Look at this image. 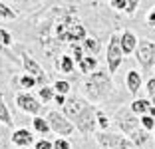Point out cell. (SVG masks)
I'll use <instances>...</instances> for the list:
<instances>
[{"mask_svg":"<svg viewBox=\"0 0 155 149\" xmlns=\"http://www.w3.org/2000/svg\"><path fill=\"white\" fill-rule=\"evenodd\" d=\"M46 119H48L50 129L60 137H70V135H74V131H76V125H74L62 111H48L46 113Z\"/></svg>","mask_w":155,"mask_h":149,"instance_id":"4","label":"cell"},{"mask_svg":"<svg viewBox=\"0 0 155 149\" xmlns=\"http://www.w3.org/2000/svg\"><path fill=\"white\" fill-rule=\"evenodd\" d=\"M96 141L100 145V149H131L133 141L125 135L119 133H110V131H97Z\"/></svg>","mask_w":155,"mask_h":149,"instance_id":"3","label":"cell"},{"mask_svg":"<svg viewBox=\"0 0 155 149\" xmlns=\"http://www.w3.org/2000/svg\"><path fill=\"white\" fill-rule=\"evenodd\" d=\"M110 4L115 10H127V0H110Z\"/></svg>","mask_w":155,"mask_h":149,"instance_id":"29","label":"cell"},{"mask_svg":"<svg viewBox=\"0 0 155 149\" xmlns=\"http://www.w3.org/2000/svg\"><path fill=\"white\" fill-rule=\"evenodd\" d=\"M0 123H4L6 127H12L14 125V119H12V113H10L8 105L4 101V95L0 94Z\"/></svg>","mask_w":155,"mask_h":149,"instance_id":"15","label":"cell"},{"mask_svg":"<svg viewBox=\"0 0 155 149\" xmlns=\"http://www.w3.org/2000/svg\"><path fill=\"white\" fill-rule=\"evenodd\" d=\"M123 50H121V38L119 36H111L110 38V44H107V70H110V74H115L117 72V68L121 66V60H123Z\"/></svg>","mask_w":155,"mask_h":149,"instance_id":"5","label":"cell"},{"mask_svg":"<svg viewBox=\"0 0 155 149\" xmlns=\"http://www.w3.org/2000/svg\"><path fill=\"white\" fill-rule=\"evenodd\" d=\"M139 121H141V127H143V129H147V131H153L155 129V119L151 118L149 113L141 115V118H139Z\"/></svg>","mask_w":155,"mask_h":149,"instance_id":"25","label":"cell"},{"mask_svg":"<svg viewBox=\"0 0 155 149\" xmlns=\"http://www.w3.org/2000/svg\"><path fill=\"white\" fill-rule=\"evenodd\" d=\"M147 94H149L151 99L155 98V78H151V80L147 81Z\"/></svg>","mask_w":155,"mask_h":149,"instance_id":"30","label":"cell"},{"mask_svg":"<svg viewBox=\"0 0 155 149\" xmlns=\"http://www.w3.org/2000/svg\"><path fill=\"white\" fill-rule=\"evenodd\" d=\"M66 99H68V98H66V95H62V94H56V95H54V101H56L58 105H64Z\"/></svg>","mask_w":155,"mask_h":149,"instance_id":"32","label":"cell"},{"mask_svg":"<svg viewBox=\"0 0 155 149\" xmlns=\"http://www.w3.org/2000/svg\"><path fill=\"white\" fill-rule=\"evenodd\" d=\"M0 44L6 46V48L12 46V34L8 30H4V28H0Z\"/></svg>","mask_w":155,"mask_h":149,"instance_id":"26","label":"cell"},{"mask_svg":"<svg viewBox=\"0 0 155 149\" xmlns=\"http://www.w3.org/2000/svg\"><path fill=\"white\" fill-rule=\"evenodd\" d=\"M0 52H4L6 56H10V58H12V54L8 52V48H6V46H2V44H0Z\"/></svg>","mask_w":155,"mask_h":149,"instance_id":"34","label":"cell"},{"mask_svg":"<svg viewBox=\"0 0 155 149\" xmlns=\"http://www.w3.org/2000/svg\"><path fill=\"white\" fill-rule=\"evenodd\" d=\"M70 84L66 80H56L54 81V90H56V94H62V95H68L70 94Z\"/></svg>","mask_w":155,"mask_h":149,"instance_id":"23","label":"cell"},{"mask_svg":"<svg viewBox=\"0 0 155 149\" xmlns=\"http://www.w3.org/2000/svg\"><path fill=\"white\" fill-rule=\"evenodd\" d=\"M119 38H121V50H123V54H125V56L137 50V38H135V34H133V32L125 30Z\"/></svg>","mask_w":155,"mask_h":149,"instance_id":"11","label":"cell"},{"mask_svg":"<svg viewBox=\"0 0 155 149\" xmlns=\"http://www.w3.org/2000/svg\"><path fill=\"white\" fill-rule=\"evenodd\" d=\"M62 109H64L62 113L76 125V129L82 135L96 133V129H97V108H94L87 99L78 98V95L68 98L66 104L62 105Z\"/></svg>","mask_w":155,"mask_h":149,"instance_id":"1","label":"cell"},{"mask_svg":"<svg viewBox=\"0 0 155 149\" xmlns=\"http://www.w3.org/2000/svg\"><path fill=\"white\" fill-rule=\"evenodd\" d=\"M20 149H32V147H20Z\"/></svg>","mask_w":155,"mask_h":149,"instance_id":"36","label":"cell"},{"mask_svg":"<svg viewBox=\"0 0 155 149\" xmlns=\"http://www.w3.org/2000/svg\"><path fill=\"white\" fill-rule=\"evenodd\" d=\"M12 143L16 145V147H30V145L34 143V135H32V131L30 129H26V127H20V129H14V133H12Z\"/></svg>","mask_w":155,"mask_h":149,"instance_id":"10","label":"cell"},{"mask_svg":"<svg viewBox=\"0 0 155 149\" xmlns=\"http://www.w3.org/2000/svg\"><path fill=\"white\" fill-rule=\"evenodd\" d=\"M147 24H149V26H155V8L147 14Z\"/></svg>","mask_w":155,"mask_h":149,"instance_id":"33","label":"cell"},{"mask_svg":"<svg viewBox=\"0 0 155 149\" xmlns=\"http://www.w3.org/2000/svg\"><path fill=\"white\" fill-rule=\"evenodd\" d=\"M125 84H127L129 94L135 95L137 91H139V88H141V76H139V72L129 70V72H127V78H125Z\"/></svg>","mask_w":155,"mask_h":149,"instance_id":"13","label":"cell"},{"mask_svg":"<svg viewBox=\"0 0 155 149\" xmlns=\"http://www.w3.org/2000/svg\"><path fill=\"white\" fill-rule=\"evenodd\" d=\"M34 149H54V143L42 137V139H38V141H36V145H34Z\"/></svg>","mask_w":155,"mask_h":149,"instance_id":"28","label":"cell"},{"mask_svg":"<svg viewBox=\"0 0 155 149\" xmlns=\"http://www.w3.org/2000/svg\"><path fill=\"white\" fill-rule=\"evenodd\" d=\"M147 113H149L151 118H153V119H155V105H151V108H149V111H147Z\"/></svg>","mask_w":155,"mask_h":149,"instance_id":"35","label":"cell"},{"mask_svg":"<svg viewBox=\"0 0 155 149\" xmlns=\"http://www.w3.org/2000/svg\"><path fill=\"white\" fill-rule=\"evenodd\" d=\"M0 18H4V20H16V12H14L12 8H8L4 2H0Z\"/></svg>","mask_w":155,"mask_h":149,"instance_id":"24","label":"cell"},{"mask_svg":"<svg viewBox=\"0 0 155 149\" xmlns=\"http://www.w3.org/2000/svg\"><path fill=\"white\" fill-rule=\"evenodd\" d=\"M36 86H38L36 78H32L30 74L20 76V88H22V90H30V88H36Z\"/></svg>","mask_w":155,"mask_h":149,"instance_id":"21","label":"cell"},{"mask_svg":"<svg viewBox=\"0 0 155 149\" xmlns=\"http://www.w3.org/2000/svg\"><path fill=\"white\" fill-rule=\"evenodd\" d=\"M32 127L40 133V135H48L50 133V125H48V119L46 118H42V115H34V119H32Z\"/></svg>","mask_w":155,"mask_h":149,"instance_id":"18","label":"cell"},{"mask_svg":"<svg viewBox=\"0 0 155 149\" xmlns=\"http://www.w3.org/2000/svg\"><path fill=\"white\" fill-rule=\"evenodd\" d=\"M117 125H119V129H121L125 135H131L135 129H139L141 121H139V118H137L131 109H129V111L121 109V111L117 113Z\"/></svg>","mask_w":155,"mask_h":149,"instance_id":"9","label":"cell"},{"mask_svg":"<svg viewBox=\"0 0 155 149\" xmlns=\"http://www.w3.org/2000/svg\"><path fill=\"white\" fill-rule=\"evenodd\" d=\"M54 95H56V90L52 86H42L40 90H38V98H40V101H44V104L52 101Z\"/></svg>","mask_w":155,"mask_h":149,"instance_id":"19","label":"cell"},{"mask_svg":"<svg viewBox=\"0 0 155 149\" xmlns=\"http://www.w3.org/2000/svg\"><path fill=\"white\" fill-rule=\"evenodd\" d=\"M153 131H155V129H153Z\"/></svg>","mask_w":155,"mask_h":149,"instance_id":"37","label":"cell"},{"mask_svg":"<svg viewBox=\"0 0 155 149\" xmlns=\"http://www.w3.org/2000/svg\"><path fill=\"white\" fill-rule=\"evenodd\" d=\"M137 4H139V0H127V10H125V12L127 14H135Z\"/></svg>","mask_w":155,"mask_h":149,"instance_id":"31","label":"cell"},{"mask_svg":"<svg viewBox=\"0 0 155 149\" xmlns=\"http://www.w3.org/2000/svg\"><path fill=\"white\" fill-rule=\"evenodd\" d=\"M54 149H72V143L68 137H58L54 141Z\"/></svg>","mask_w":155,"mask_h":149,"instance_id":"27","label":"cell"},{"mask_svg":"<svg viewBox=\"0 0 155 149\" xmlns=\"http://www.w3.org/2000/svg\"><path fill=\"white\" fill-rule=\"evenodd\" d=\"M84 48L90 52V56H96L97 52H100L101 44H100V40H96V38H86V40H84Z\"/></svg>","mask_w":155,"mask_h":149,"instance_id":"20","label":"cell"},{"mask_svg":"<svg viewBox=\"0 0 155 149\" xmlns=\"http://www.w3.org/2000/svg\"><path fill=\"white\" fill-rule=\"evenodd\" d=\"M151 105H153V104H151L149 99H133V101H131V108H129V109H131L135 115H139V118H141V115H145V113L149 111Z\"/></svg>","mask_w":155,"mask_h":149,"instance_id":"16","label":"cell"},{"mask_svg":"<svg viewBox=\"0 0 155 149\" xmlns=\"http://www.w3.org/2000/svg\"><path fill=\"white\" fill-rule=\"evenodd\" d=\"M16 105H18L20 111L30 113V115H40V111H42V104L28 91H20L16 95Z\"/></svg>","mask_w":155,"mask_h":149,"instance_id":"7","label":"cell"},{"mask_svg":"<svg viewBox=\"0 0 155 149\" xmlns=\"http://www.w3.org/2000/svg\"><path fill=\"white\" fill-rule=\"evenodd\" d=\"M111 88H114V84H111V78L107 72H91L90 76H86L82 84V91L86 99L94 101V104L104 101L111 94Z\"/></svg>","mask_w":155,"mask_h":149,"instance_id":"2","label":"cell"},{"mask_svg":"<svg viewBox=\"0 0 155 149\" xmlns=\"http://www.w3.org/2000/svg\"><path fill=\"white\" fill-rule=\"evenodd\" d=\"M129 139L133 141V145H135V147H143V145L149 141V131L143 129V127H141V129H135L131 135H129Z\"/></svg>","mask_w":155,"mask_h":149,"instance_id":"17","label":"cell"},{"mask_svg":"<svg viewBox=\"0 0 155 149\" xmlns=\"http://www.w3.org/2000/svg\"><path fill=\"white\" fill-rule=\"evenodd\" d=\"M22 66H24V72H26V74H30L32 78H36V81H38V86H40V88L46 86L48 76H46L44 68H42V66L30 54H22Z\"/></svg>","mask_w":155,"mask_h":149,"instance_id":"8","label":"cell"},{"mask_svg":"<svg viewBox=\"0 0 155 149\" xmlns=\"http://www.w3.org/2000/svg\"><path fill=\"white\" fill-rule=\"evenodd\" d=\"M135 58H137V62L141 64L143 70H151L155 66V44H151L147 40H141L137 44Z\"/></svg>","mask_w":155,"mask_h":149,"instance_id":"6","label":"cell"},{"mask_svg":"<svg viewBox=\"0 0 155 149\" xmlns=\"http://www.w3.org/2000/svg\"><path fill=\"white\" fill-rule=\"evenodd\" d=\"M78 68H80V72H82V74L90 76L91 72H96V68H97V60L94 58V56H84V58L78 62Z\"/></svg>","mask_w":155,"mask_h":149,"instance_id":"14","label":"cell"},{"mask_svg":"<svg viewBox=\"0 0 155 149\" xmlns=\"http://www.w3.org/2000/svg\"><path fill=\"white\" fill-rule=\"evenodd\" d=\"M56 68H58V72H62V74H72L74 68H76V60H74L70 54L58 56V60H56Z\"/></svg>","mask_w":155,"mask_h":149,"instance_id":"12","label":"cell"},{"mask_svg":"<svg viewBox=\"0 0 155 149\" xmlns=\"http://www.w3.org/2000/svg\"><path fill=\"white\" fill-rule=\"evenodd\" d=\"M97 127H100V131L110 129V119H107V115L104 113V109H100V108H97Z\"/></svg>","mask_w":155,"mask_h":149,"instance_id":"22","label":"cell"}]
</instances>
